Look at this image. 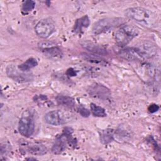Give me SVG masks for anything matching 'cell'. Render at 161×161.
<instances>
[{"mask_svg": "<svg viewBox=\"0 0 161 161\" xmlns=\"http://www.w3.org/2000/svg\"><path fill=\"white\" fill-rule=\"evenodd\" d=\"M125 14L129 19L149 28L156 27L159 22V17L155 13L143 7L129 8Z\"/></svg>", "mask_w": 161, "mask_h": 161, "instance_id": "obj_1", "label": "cell"}, {"mask_svg": "<svg viewBox=\"0 0 161 161\" xmlns=\"http://www.w3.org/2000/svg\"><path fill=\"white\" fill-rule=\"evenodd\" d=\"M35 128V123L33 111L31 109L25 110L21 114L18 124L19 133L25 137H30L33 134Z\"/></svg>", "mask_w": 161, "mask_h": 161, "instance_id": "obj_2", "label": "cell"}, {"mask_svg": "<svg viewBox=\"0 0 161 161\" xmlns=\"http://www.w3.org/2000/svg\"><path fill=\"white\" fill-rule=\"evenodd\" d=\"M45 119L49 125L58 126L75 120V116L72 112L58 109L47 113L45 116Z\"/></svg>", "mask_w": 161, "mask_h": 161, "instance_id": "obj_3", "label": "cell"}, {"mask_svg": "<svg viewBox=\"0 0 161 161\" xmlns=\"http://www.w3.org/2000/svg\"><path fill=\"white\" fill-rule=\"evenodd\" d=\"M139 34V30L130 25H123L114 33L116 42L119 46H125Z\"/></svg>", "mask_w": 161, "mask_h": 161, "instance_id": "obj_4", "label": "cell"}, {"mask_svg": "<svg viewBox=\"0 0 161 161\" xmlns=\"http://www.w3.org/2000/svg\"><path fill=\"white\" fill-rule=\"evenodd\" d=\"M125 23L122 18H106L99 19L94 23L92 27V33L97 35L106 32L114 28L121 26Z\"/></svg>", "mask_w": 161, "mask_h": 161, "instance_id": "obj_5", "label": "cell"}, {"mask_svg": "<svg viewBox=\"0 0 161 161\" xmlns=\"http://www.w3.org/2000/svg\"><path fill=\"white\" fill-rule=\"evenodd\" d=\"M35 32L37 35L43 38L49 37L55 30V25L50 19H43L36 25Z\"/></svg>", "mask_w": 161, "mask_h": 161, "instance_id": "obj_6", "label": "cell"}, {"mask_svg": "<svg viewBox=\"0 0 161 161\" xmlns=\"http://www.w3.org/2000/svg\"><path fill=\"white\" fill-rule=\"evenodd\" d=\"M6 72L9 77L18 82H28L32 79L31 75L24 73V72L19 70L14 65H9L6 67Z\"/></svg>", "mask_w": 161, "mask_h": 161, "instance_id": "obj_7", "label": "cell"}, {"mask_svg": "<svg viewBox=\"0 0 161 161\" xmlns=\"http://www.w3.org/2000/svg\"><path fill=\"white\" fill-rule=\"evenodd\" d=\"M88 92L91 96L102 100H108L111 97L109 89H108L106 87L99 84H94L90 86L89 89H88Z\"/></svg>", "mask_w": 161, "mask_h": 161, "instance_id": "obj_8", "label": "cell"}, {"mask_svg": "<svg viewBox=\"0 0 161 161\" xmlns=\"http://www.w3.org/2000/svg\"><path fill=\"white\" fill-rule=\"evenodd\" d=\"M21 150L34 155H43L47 152V147L39 143H27L21 146Z\"/></svg>", "mask_w": 161, "mask_h": 161, "instance_id": "obj_9", "label": "cell"}, {"mask_svg": "<svg viewBox=\"0 0 161 161\" xmlns=\"http://www.w3.org/2000/svg\"><path fill=\"white\" fill-rule=\"evenodd\" d=\"M40 47L42 48V53L45 55V56L49 58L58 60L61 58L63 56L62 50L58 47L54 45L50 46V45H48V46L41 45Z\"/></svg>", "mask_w": 161, "mask_h": 161, "instance_id": "obj_10", "label": "cell"}, {"mask_svg": "<svg viewBox=\"0 0 161 161\" xmlns=\"http://www.w3.org/2000/svg\"><path fill=\"white\" fill-rule=\"evenodd\" d=\"M90 25V20L88 16L85 15L77 19L74 24L73 31L75 33H81L84 28H87Z\"/></svg>", "mask_w": 161, "mask_h": 161, "instance_id": "obj_11", "label": "cell"}, {"mask_svg": "<svg viewBox=\"0 0 161 161\" xmlns=\"http://www.w3.org/2000/svg\"><path fill=\"white\" fill-rule=\"evenodd\" d=\"M56 101L59 105L65 106L68 108H72L75 105V101L72 97L62 94L58 95L56 97Z\"/></svg>", "mask_w": 161, "mask_h": 161, "instance_id": "obj_12", "label": "cell"}, {"mask_svg": "<svg viewBox=\"0 0 161 161\" xmlns=\"http://www.w3.org/2000/svg\"><path fill=\"white\" fill-rule=\"evenodd\" d=\"M82 45L87 50H88L90 52H92L95 53H99V54H105L106 53V50L101 46H99L98 45H96L92 42H83L81 43Z\"/></svg>", "mask_w": 161, "mask_h": 161, "instance_id": "obj_13", "label": "cell"}, {"mask_svg": "<svg viewBox=\"0 0 161 161\" xmlns=\"http://www.w3.org/2000/svg\"><path fill=\"white\" fill-rule=\"evenodd\" d=\"M114 140V131L112 129H106L100 132V140L103 144H108Z\"/></svg>", "mask_w": 161, "mask_h": 161, "instance_id": "obj_14", "label": "cell"}, {"mask_svg": "<svg viewBox=\"0 0 161 161\" xmlns=\"http://www.w3.org/2000/svg\"><path fill=\"white\" fill-rule=\"evenodd\" d=\"M38 65V62L36 58L31 57L27 59L25 62L20 64L18 66V68L19 70L22 72H26L30 70L31 69L36 67Z\"/></svg>", "mask_w": 161, "mask_h": 161, "instance_id": "obj_15", "label": "cell"}, {"mask_svg": "<svg viewBox=\"0 0 161 161\" xmlns=\"http://www.w3.org/2000/svg\"><path fill=\"white\" fill-rule=\"evenodd\" d=\"M90 107H91V111L93 114V116L96 117L106 116V113L105 111V109L99 106H97L94 103H91Z\"/></svg>", "mask_w": 161, "mask_h": 161, "instance_id": "obj_16", "label": "cell"}, {"mask_svg": "<svg viewBox=\"0 0 161 161\" xmlns=\"http://www.w3.org/2000/svg\"><path fill=\"white\" fill-rule=\"evenodd\" d=\"M35 7V2L31 0L25 1L22 4L21 13L23 14H26L31 12Z\"/></svg>", "mask_w": 161, "mask_h": 161, "instance_id": "obj_17", "label": "cell"}, {"mask_svg": "<svg viewBox=\"0 0 161 161\" xmlns=\"http://www.w3.org/2000/svg\"><path fill=\"white\" fill-rule=\"evenodd\" d=\"M11 151V145L9 143L5 142L4 143H1V156L3 155V154H8Z\"/></svg>", "mask_w": 161, "mask_h": 161, "instance_id": "obj_18", "label": "cell"}, {"mask_svg": "<svg viewBox=\"0 0 161 161\" xmlns=\"http://www.w3.org/2000/svg\"><path fill=\"white\" fill-rule=\"evenodd\" d=\"M79 113L83 117H88L90 115V111L86 108L83 106H80L78 109Z\"/></svg>", "mask_w": 161, "mask_h": 161, "instance_id": "obj_19", "label": "cell"}, {"mask_svg": "<svg viewBox=\"0 0 161 161\" xmlns=\"http://www.w3.org/2000/svg\"><path fill=\"white\" fill-rule=\"evenodd\" d=\"M159 109V106L155 104H150L148 108V111L150 113H153L156 111H157Z\"/></svg>", "mask_w": 161, "mask_h": 161, "instance_id": "obj_20", "label": "cell"}, {"mask_svg": "<svg viewBox=\"0 0 161 161\" xmlns=\"http://www.w3.org/2000/svg\"><path fill=\"white\" fill-rule=\"evenodd\" d=\"M67 74L69 75H71V76H74L75 75V72L72 69H70L68 70L67 71Z\"/></svg>", "mask_w": 161, "mask_h": 161, "instance_id": "obj_21", "label": "cell"}]
</instances>
